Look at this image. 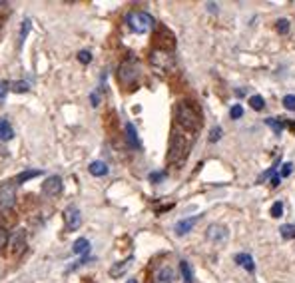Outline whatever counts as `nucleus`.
Wrapping results in <instances>:
<instances>
[{
  "label": "nucleus",
  "mask_w": 295,
  "mask_h": 283,
  "mask_svg": "<svg viewBox=\"0 0 295 283\" xmlns=\"http://www.w3.org/2000/svg\"><path fill=\"white\" fill-rule=\"evenodd\" d=\"M192 144H194V134H190V132H186V130L176 126L172 130V136H170V146H168L166 162L170 166H182L188 160V156H190Z\"/></svg>",
  "instance_id": "f257e3e1"
},
{
  "label": "nucleus",
  "mask_w": 295,
  "mask_h": 283,
  "mask_svg": "<svg viewBox=\"0 0 295 283\" xmlns=\"http://www.w3.org/2000/svg\"><path fill=\"white\" fill-rule=\"evenodd\" d=\"M174 116H176L178 128H182V130H186V132H190V134H196V132L202 130V124H204V122H202V114H200V110L194 106V102L180 100V102L176 104Z\"/></svg>",
  "instance_id": "f03ea898"
},
{
  "label": "nucleus",
  "mask_w": 295,
  "mask_h": 283,
  "mask_svg": "<svg viewBox=\"0 0 295 283\" xmlns=\"http://www.w3.org/2000/svg\"><path fill=\"white\" fill-rule=\"evenodd\" d=\"M140 74H142V68H140V62L136 58H126L118 66V82L126 88L136 86L138 80H140Z\"/></svg>",
  "instance_id": "7ed1b4c3"
},
{
  "label": "nucleus",
  "mask_w": 295,
  "mask_h": 283,
  "mask_svg": "<svg viewBox=\"0 0 295 283\" xmlns=\"http://www.w3.org/2000/svg\"><path fill=\"white\" fill-rule=\"evenodd\" d=\"M150 64L158 74H168L176 68V56L172 54V50L154 48L150 52Z\"/></svg>",
  "instance_id": "20e7f679"
},
{
  "label": "nucleus",
  "mask_w": 295,
  "mask_h": 283,
  "mask_svg": "<svg viewBox=\"0 0 295 283\" xmlns=\"http://www.w3.org/2000/svg\"><path fill=\"white\" fill-rule=\"evenodd\" d=\"M126 22H128V26L136 32V34H146L150 32L152 28H154V18H152V14H147L144 10H134V12H130L128 16H126Z\"/></svg>",
  "instance_id": "39448f33"
},
{
  "label": "nucleus",
  "mask_w": 295,
  "mask_h": 283,
  "mask_svg": "<svg viewBox=\"0 0 295 283\" xmlns=\"http://www.w3.org/2000/svg\"><path fill=\"white\" fill-rule=\"evenodd\" d=\"M16 203V186L12 182H4L0 186V211L12 209Z\"/></svg>",
  "instance_id": "423d86ee"
},
{
  "label": "nucleus",
  "mask_w": 295,
  "mask_h": 283,
  "mask_svg": "<svg viewBox=\"0 0 295 283\" xmlns=\"http://www.w3.org/2000/svg\"><path fill=\"white\" fill-rule=\"evenodd\" d=\"M62 189H64V182H62L60 176H50V178L42 184V193L48 195V197H56V195H60Z\"/></svg>",
  "instance_id": "0eeeda50"
},
{
  "label": "nucleus",
  "mask_w": 295,
  "mask_h": 283,
  "mask_svg": "<svg viewBox=\"0 0 295 283\" xmlns=\"http://www.w3.org/2000/svg\"><path fill=\"white\" fill-rule=\"evenodd\" d=\"M10 245H12V253L18 257L26 251V231L24 229H16L10 237Z\"/></svg>",
  "instance_id": "6e6552de"
},
{
  "label": "nucleus",
  "mask_w": 295,
  "mask_h": 283,
  "mask_svg": "<svg viewBox=\"0 0 295 283\" xmlns=\"http://www.w3.org/2000/svg\"><path fill=\"white\" fill-rule=\"evenodd\" d=\"M64 221H66V229H68V231H76V229L82 225V213H80V209L70 205V207L64 211Z\"/></svg>",
  "instance_id": "1a4fd4ad"
},
{
  "label": "nucleus",
  "mask_w": 295,
  "mask_h": 283,
  "mask_svg": "<svg viewBox=\"0 0 295 283\" xmlns=\"http://www.w3.org/2000/svg\"><path fill=\"white\" fill-rule=\"evenodd\" d=\"M206 235H208V239H210V241H214V243H221V241H225V239H227L229 231H227V227H225V225H221V223H212V225L208 227Z\"/></svg>",
  "instance_id": "9d476101"
},
{
  "label": "nucleus",
  "mask_w": 295,
  "mask_h": 283,
  "mask_svg": "<svg viewBox=\"0 0 295 283\" xmlns=\"http://www.w3.org/2000/svg\"><path fill=\"white\" fill-rule=\"evenodd\" d=\"M200 219H202V215H194V217L180 219V221L176 223V233H178V235H186V233H190V231L194 229V225H196Z\"/></svg>",
  "instance_id": "9b49d317"
},
{
  "label": "nucleus",
  "mask_w": 295,
  "mask_h": 283,
  "mask_svg": "<svg viewBox=\"0 0 295 283\" xmlns=\"http://www.w3.org/2000/svg\"><path fill=\"white\" fill-rule=\"evenodd\" d=\"M126 142H128V146L134 148V150H140V148H142L140 138H138V130H136V126H134L132 122L126 124Z\"/></svg>",
  "instance_id": "f8f14e48"
},
{
  "label": "nucleus",
  "mask_w": 295,
  "mask_h": 283,
  "mask_svg": "<svg viewBox=\"0 0 295 283\" xmlns=\"http://www.w3.org/2000/svg\"><path fill=\"white\" fill-rule=\"evenodd\" d=\"M154 281L156 283H172L174 281V269L170 265H162L156 273H154Z\"/></svg>",
  "instance_id": "ddd939ff"
},
{
  "label": "nucleus",
  "mask_w": 295,
  "mask_h": 283,
  "mask_svg": "<svg viewBox=\"0 0 295 283\" xmlns=\"http://www.w3.org/2000/svg\"><path fill=\"white\" fill-rule=\"evenodd\" d=\"M14 138V130L6 118H0V142H10Z\"/></svg>",
  "instance_id": "4468645a"
},
{
  "label": "nucleus",
  "mask_w": 295,
  "mask_h": 283,
  "mask_svg": "<svg viewBox=\"0 0 295 283\" xmlns=\"http://www.w3.org/2000/svg\"><path fill=\"white\" fill-rule=\"evenodd\" d=\"M72 251L76 253V255H82V257H86V255L90 253V241H88L86 237H80V239H76V241H74Z\"/></svg>",
  "instance_id": "2eb2a0df"
},
{
  "label": "nucleus",
  "mask_w": 295,
  "mask_h": 283,
  "mask_svg": "<svg viewBox=\"0 0 295 283\" xmlns=\"http://www.w3.org/2000/svg\"><path fill=\"white\" fill-rule=\"evenodd\" d=\"M30 30H32V20H30V18H24V20H22V26H20V34H18V48L24 46V42H26Z\"/></svg>",
  "instance_id": "dca6fc26"
},
{
  "label": "nucleus",
  "mask_w": 295,
  "mask_h": 283,
  "mask_svg": "<svg viewBox=\"0 0 295 283\" xmlns=\"http://www.w3.org/2000/svg\"><path fill=\"white\" fill-rule=\"evenodd\" d=\"M90 174L92 176H96V178H102V176H106L110 170H108V164H104V162H92L90 164Z\"/></svg>",
  "instance_id": "f3484780"
},
{
  "label": "nucleus",
  "mask_w": 295,
  "mask_h": 283,
  "mask_svg": "<svg viewBox=\"0 0 295 283\" xmlns=\"http://www.w3.org/2000/svg\"><path fill=\"white\" fill-rule=\"evenodd\" d=\"M132 261H134V257H128L126 261H120L118 265H114V267L110 269V275H112V277H120V275H122V273H124V271L132 265Z\"/></svg>",
  "instance_id": "a211bd4d"
},
{
  "label": "nucleus",
  "mask_w": 295,
  "mask_h": 283,
  "mask_svg": "<svg viewBox=\"0 0 295 283\" xmlns=\"http://www.w3.org/2000/svg\"><path fill=\"white\" fill-rule=\"evenodd\" d=\"M235 261H237L239 265H243L247 271H253V269H255V263H253L251 255H247V253H237V255H235Z\"/></svg>",
  "instance_id": "6ab92c4d"
},
{
  "label": "nucleus",
  "mask_w": 295,
  "mask_h": 283,
  "mask_svg": "<svg viewBox=\"0 0 295 283\" xmlns=\"http://www.w3.org/2000/svg\"><path fill=\"white\" fill-rule=\"evenodd\" d=\"M180 271H182L184 283H194V269L188 261H180Z\"/></svg>",
  "instance_id": "aec40b11"
},
{
  "label": "nucleus",
  "mask_w": 295,
  "mask_h": 283,
  "mask_svg": "<svg viewBox=\"0 0 295 283\" xmlns=\"http://www.w3.org/2000/svg\"><path fill=\"white\" fill-rule=\"evenodd\" d=\"M40 174H42L40 170H26V172H22V174L18 176V180H16V182H18V184H24L26 180H32V178H38Z\"/></svg>",
  "instance_id": "412c9836"
},
{
  "label": "nucleus",
  "mask_w": 295,
  "mask_h": 283,
  "mask_svg": "<svg viewBox=\"0 0 295 283\" xmlns=\"http://www.w3.org/2000/svg\"><path fill=\"white\" fill-rule=\"evenodd\" d=\"M249 106L255 110V112H259V110H263V106H265V102H263V96L255 94L249 98Z\"/></svg>",
  "instance_id": "4be33fe9"
},
{
  "label": "nucleus",
  "mask_w": 295,
  "mask_h": 283,
  "mask_svg": "<svg viewBox=\"0 0 295 283\" xmlns=\"http://www.w3.org/2000/svg\"><path fill=\"white\" fill-rule=\"evenodd\" d=\"M279 233H281V237H285V239H293L295 237V225H291V223L281 225V227H279Z\"/></svg>",
  "instance_id": "5701e85b"
},
{
  "label": "nucleus",
  "mask_w": 295,
  "mask_h": 283,
  "mask_svg": "<svg viewBox=\"0 0 295 283\" xmlns=\"http://www.w3.org/2000/svg\"><path fill=\"white\" fill-rule=\"evenodd\" d=\"M10 90L12 92H18V94H24V92L30 90V86H28V82H12L10 84Z\"/></svg>",
  "instance_id": "b1692460"
},
{
  "label": "nucleus",
  "mask_w": 295,
  "mask_h": 283,
  "mask_svg": "<svg viewBox=\"0 0 295 283\" xmlns=\"http://www.w3.org/2000/svg\"><path fill=\"white\" fill-rule=\"evenodd\" d=\"M8 241H10V233H8L6 227L0 225V249H4V247L8 245Z\"/></svg>",
  "instance_id": "393cba45"
},
{
  "label": "nucleus",
  "mask_w": 295,
  "mask_h": 283,
  "mask_svg": "<svg viewBox=\"0 0 295 283\" xmlns=\"http://www.w3.org/2000/svg\"><path fill=\"white\" fill-rule=\"evenodd\" d=\"M265 124H267V126H271L275 134H279V132L283 130V122H275V118H267V120H265Z\"/></svg>",
  "instance_id": "a878e982"
},
{
  "label": "nucleus",
  "mask_w": 295,
  "mask_h": 283,
  "mask_svg": "<svg viewBox=\"0 0 295 283\" xmlns=\"http://www.w3.org/2000/svg\"><path fill=\"white\" fill-rule=\"evenodd\" d=\"M277 32L279 34H287L289 32V20H285V18L277 20Z\"/></svg>",
  "instance_id": "bb28decb"
},
{
  "label": "nucleus",
  "mask_w": 295,
  "mask_h": 283,
  "mask_svg": "<svg viewBox=\"0 0 295 283\" xmlns=\"http://www.w3.org/2000/svg\"><path fill=\"white\" fill-rule=\"evenodd\" d=\"M229 116H231V120H239V118L243 116V108H241L239 104H235V106L229 110Z\"/></svg>",
  "instance_id": "cd10ccee"
},
{
  "label": "nucleus",
  "mask_w": 295,
  "mask_h": 283,
  "mask_svg": "<svg viewBox=\"0 0 295 283\" xmlns=\"http://www.w3.org/2000/svg\"><path fill=\"white\" fill-rule=\"evenodd\" d=\"M78 60H80L82 64H90V62H92V54H90L88 50H80V52H78Z\"/></svg>",
  "instance_id": "c85d7f7f"
},
{
  "label": "nucleus",
  "mask_w": 295,
  "mask_h": 283,
  "mask_svg": "<svg viewBox=\"0 0 295 283\" xmlns=\"http://www.w3.org/2000/svg\"><path fill=\"white\" fill-rule=\"evenodd\" d=\"M281 213H283V203H281V201H275V203L271 205V215H273V217H281Z\"/></svg>",
  "instance_id": "c756f323"
},
{
  "label": "nucleus",
  "mask_w": 295,
  "mask_h": 283,
  "mask_svg": "<svg viewBox=\"0 0 295 283\" xmlns=\"http://www.w3.org/2000/svg\"><path fill=\"white\" fill-rule=\"evenodd\" d=\"M283 106H285L287 110L295 112V96L293 94H287V96H285V98H283Z\"/></svg>",
  "instance_id": "7c9ffc66"
},
{
  "label": "nucleus",
  "mask_w": 295,
  "mask_h": 283,
  "mask_svg": "<svg viewBox=\"0 0 295 283\" xmlns=\"http://www.w3.org/2000/svg\"><path fill=\"white\" fill-rule=\"evenodd\" d=\"M8 90H10V84H8L6 80H0V102H4V100H6Z\"/></svg>",
  "instance_id": "2f4dec72"
},
{
  "label": "nucleus",
  "mask_w": 295,
  "mask_h": 283,
  "mask_svg": "<svg viewBox=\"0 0 295 283\" xmlns=\"http://www.w3.org/2000/svg\"><path fill=\"white\" fill-rule=\"evenodd\" d=\"M221 134H223V130H221L220 126H216V128L210 132V142H218L221 138Z\"/></svg>",
  "instance_id": "473e14b6"
},
{
  "label": "nucleus",
  "mask_w": 295,
  "mask_h": 283,
  "mask_svg": "<svg viewBox=\"0 0 295 283\" xmlns=\"http://www.w3.org/2000/svg\"><path fill=\"white\" fill-rule=\"evenodd\" d=\"M164 176H166L164 172H154V174H150V182H152V184L162 182V180H164Z\"/></svg>",
  "instance_id": "72a5a7b5"
},
{
  "label": "nucleus",
  "mask_w": 295,
  "mask_h": 283,
  "mask_svg": "<svg viewBox=\"0 0 295 283\" xmlns=\"http://www.w3.org/2000/svg\"><path fill=\"white\" fill-rule=\"evenodd\" d=\"M291 170H293V166H291V164H283V170H281V178H287V176L291 174Z\"/></svg>",
  "instance_id": "f704fd0d"
},
{
  "label": "nucleus",
  "mask_w": 295,
  "mask_h": 283,
  "mask_svg": "<svg viewBox=\"0 0 295 283\" xmlns=\"http://www.w3.org/2000/svg\"><path fill=\"white\" fill-rule=\"evenodd\" d=\"M279 184H281V176H273V178H271V186L277 188Z\"/></svg>",
  "instance_id": "c9c22d12"
},
{
  "label": "nucleus",
  "mask_w": 295,
  "mask_h": 283,
  "mask_svg": "<svg viewBox=\"0 0 295 283\" xmlns=\"http://www.w3.org/2000/svg\"><path fill=\"white\" fill-rule=\"evenodd\" d=\"M90 100H92V106H98V102H100V98H98V94H96V92H92Z\"/></svg>",
  "instance_id": "e433bc0d"
},
{
  "label": "nucleus",
  "mask_w": 295,
  "mask_h": 283,
  "mask_svg": "<svg viewBox=\"0 0 295 283\" xmlns=\"http://www.w3.org/2000/svg\"><path fill=\"white\" fill-rule=\"evenodd\" d=\"M208 10H210V12H218V4H214V2H208Z\"/></svg>",
  "instance_id": "4c0bfd02"
},
{
  "label": "nucleus",
  "mask_w": 295,
  "mask_h": 283,
  "mask_svg": "<svg viewBox=\"0 0 295 283\" xmlns=\"http://www.w3.org/2000/svg\"><path fill=\"white\" fill-rule=\"evenodd\" d=\"M126 283H138V279H128Z\"/></svg>",
  "instance_id": "58836bf2"
}]
</instances>
